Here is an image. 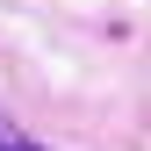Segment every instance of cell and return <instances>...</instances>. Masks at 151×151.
Returning <instances> with one entry per match:
<instances>
[{
	"instance_id": "6da1fadb",
	"label": "cell",
	"mask_w": 151,
	"mask_h": 151,
	"mask_svg": "<svg viewBox=\"0 0 151 151\" xmlns=\"http://www.w3.org/2000/svg\"><path fill=\"white\" fill-rule=\"evenodd\" d=\"M0 151H43V144H29V137H22V129H14L7 115H0Z\"/></svg>"
}]
</instances>
